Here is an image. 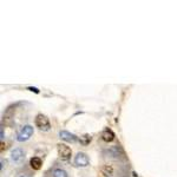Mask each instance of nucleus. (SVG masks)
<instances>
[{
  "label": "nucleus",
  "mask_w": 177,
  "mask_h": 177,
  "mask_svg": "<svg viewBox=\"0 0 177 177\" xmlns=\"http://www.w3.org/2000/svg\"><path fill=\"white\" fill-rule=\"evenodd\" d=\"M36 125H37V128H39L40 130H43V131H48L50 128H51L48 118L44 116V115H38L36 117Z\"/></svg>",
  "instance_id": "nucleus-1"
},
{
  "label": "nucleus",
  "mask_w": 177,
  "mask_h": 177,
  "mask_svg": "<svg viewBox=\"0 0 177 177\" xmlns=\"http://www.w3.org/2000/svg\"><path fill=\"white\" fill-rule=\"evenodd\" d=\"M100 174L105 177H112L116 174V168L115 164L112 163H105L100 166Z\"/></svg>",
  "instance_id": "nucleus-2"
},
{
  "label": "nucleus",
  "mask_w": 177,
  "mask_h": 177,
  "mask_svg": "<svg viewBox=\"0 0 177 177\" xmlns=\"http://www.w3.org/2000/svg\"><path fill=\"white\" fill-rule=\"evenodd\" d=\"M32 133H33V128L31 126V125H26V126H24V128L21 129V131L18 133L17 139H18L19 142L27 141L28 138L32 136Z\"/></svg>",
  "instance_id": "nucleus-3"
},
{
  "label": "nucleus",
  "mask_w": 177,
  "mask_h": 177,
  "mask_svg": "<svg viewBox=\"0 0 177 177\" xmlns=\"http://www.w3.org/2000/svg\"><path fill=\"white\" fill-rule=\"evenodd\" d=\"M58 155L63 161H67L69 158L71 157V149L65 144H59L58 145Z\"/></svg>",
  "instance_id": "nucleus-4"
},
{
  "label": "nucleus",
  "mask_w": 177,
  "mask_h": 177,
  "mask_svg": "<svg viewBox=\"0 0 177 177\" xmlns=\"http://www.w3.org/2000/svg\"><path fill=\"white\" fill-rule=\"evenodd\" d=\"M74 163L78 166H86L89 164V158H87L85 154L79 152V154H77L76 158H74Z\"/></svg>",
  "instance_id": "nucleus-5"
},
{
  "label": "nucleus",
  "mask_w": 177,
  "mask_h": 177,
  "mask_svg": "<svg viewBox=\"0 0 177 177\" xmlns=\"http://www.w3.org/2000/svg\"><path fill=\"white\" fill-rule=\"evenodd\" d=\"M11 156H12V159H13L14 162H20L24 158V151L21 150L20 148H17V149H14L12 151Z\"/></svg>",
  "instance_id": "nucleus-6"
},
{
  "label": "nucleus",
  "mask_w": 177,
  "mask_h": 177,
  "mask_svg": "<svg viewBox=\"0 0 177 177\" xmlns=\"http://www.w3.org/2000/svg\"><path fill=\"white\" fill-rule=\"evenodd\" d=\"M59 136H60V138L61 139H64V141H67V142H76L77 141V137L74 136V135H72V133H70V132L67 131H60L59 132Z\"/></svg>",
  "instance_id": "nucleus-7"
},
{
  "label": "nucleus",
  "mask_w": 177,
  "mask_h": 177,
  "mask_svg": "<svg viewBox=\"0 0 177 177\" xmlns=\"http://www.w3.org/2000/svg\"><path fill=\"white\" fill-rule=\"evenodd\" d=\"M102 139L104 142H112L115 139V133L111 130L106 129V130H104V131L102 132Z\"/></svg>",
  "instance_id": "nucleus-8"
},
{
  "label": "nucleus",
  "mask_w": 177,
  "mask_h": 177,
  "mask_svg": "<svg viewBox=\"0 0 177 177\" xmlns=\"http://www.w3.org/2000/svg\"><path fill=\"white\" fill-rule=\"evenodd\" d=\"M41 164H43V161H41V158L40 157H32L30 159V165H31V168H32L33 170H38V169H40Z\"/></svg>",
  "instance_id": "nucleus-9"
},
{
  "label": "nucleus",
  "mask_w": 177,
  "mask_h": 177,
  "mask_svg": "<svg viewBox=\"0 0 177 177\" xmlns=\"http://www.w3.org/2000/svg\"><path fill=\"white\" fill-rule=\"evenodd\" d=\"M53 177H67V174L61 169H56L53 171Z\"/></svg>",
  "instance_id": "nucleus-10"
},
{
  "label": "nucleus",
  "mask_w": 177,
  "mask_h": 177,
  "mask_svg": "<svg viewBox=\"0 0 177 177\" xmlns=\"http://www.w3.org/2000/svg\"><path fill=\"white\" fill-rule=\"evenodd\" d=\"M19 177H30V175H28V174H25V175L23 174V175H20Z\"/></svg>",
  "instance_id": "nucleus-11"
}]
</instances>
